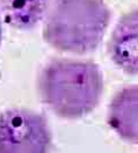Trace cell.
<instances>
[{
    "instance_id": "6da1fadb",
    "label": "cell",
    "mask_w": 138,
    "mask_h": 153,
    "mask_svg": "<svg viewBox=\"0 0 138 153\" xmlns=\"http://www.w3.org/2000/svg\"><path fill=\"white\" fill-rule=\"evenodd\" d=\"M41 100L64 118L74 120L92 113L103 93V76L93 62L53 59L37 79Z\"/></svg>"
},
{
    "instance_id": "7a4b0ae2",
    "label": "cell",
    "mask_w": 138,
    "mask_h": 153,
    "mask_svg": "<svg viewBox=\"0 0 138 153\" xmlns=\"http://www.w3.org/2000/svg\"><path fill=\"white\" fill-rule=\"evenodd\" d=\"M110 18L103 0H55L44 22L43 37L56 50L87 53L102 42Z\"/></svg>"
},
{
    "instance_id": "3957f363",
    "label": "cell",
    "mask_w": 138,
    "mask_h": 153,
    "mask_svg": "<svg viewBox=\"0 0 138 153\" xmlns=\"http://www.w3.org/2000/svg\"><path fill=\"white\" fill-rule=\"evenodd\" d=\"M50 145L44 116L19 108L0 113V153H49Z\"/></svg>"
},
{
    "instance_id": "277c9868",
    "label": "cell",
    "mask_w": 138,
    "mask_h": 153,
    "mask_svg": "<svg viewBox=\"0 0 138 153\" xmlns=\"http://www.w3.org/2000/svg\"><path fill=\"white\" fill-rule=\"evenodd\" d=\"M108 51L121 70L138 76V8L119 18L110 35Z\"/></svg>"
},
{
    "instance_id": "5b68a950",
    "label": "cell",
    "mask_w": 138,
    "mask_h": 153,
    "mask_svg": "<svg viewBox=\"0 0 138 153\" xmlns=\"http://www.w3.org/2000/svg\"><path fill=\"white\" fill-rule=\"evenodd\" d=\"M108 124L129 143L138 144V85L119 89L110 101Z\"/></svg>"
},
{
    "instance_id": "8992f818",
    "label": "cell",
    "mask_w": 138,
    "mask_h": 153,
    "mask_svg": "<svg viewBox=\"0 0 138 153\" xmlns=\"http://www.w3.org/2000/svg\"><path fill=\"white\" fill-rule=\"evenodd\" d=\"M50 0H0V14L13 28H34L48 10Z\"/></svg>"
},
{
    "instance_id": "52a82bcc",
    "label": "cell",
    "mask_w": 138,
    "mask_h": 153,
    "mask_svg": "<svg viewBox=\"0 0 138 153\" xmlns=\"http://www.w3.org/2000/svg\"><path fill=\"white\" fill-rule=\"evenodd\" d=\"M0 43H1V21H0Z\"/></svg>"
}]
</instances>
